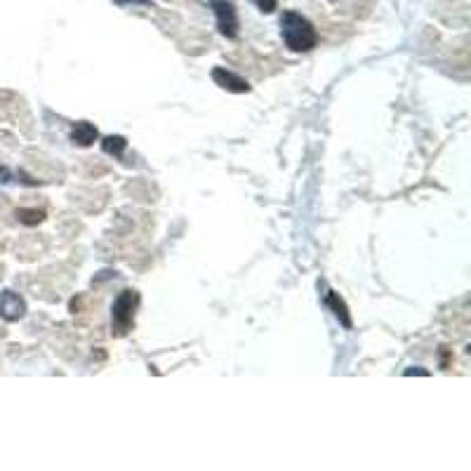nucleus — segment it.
<instances>
[{"label":"nucleus","mask_w":471,"mask_h":471,"mask_svg":"<svg viewBox=\"0 0 471 471\" xmlns=\"http://www.w3.org/2000/svg\"><path fill=\"white\" fill-rule=\"evenodd\" d=\"M17 219L21 224H26V227H36V224H41L45 219V212L43 210H29V207H21V210H17Z\"/></svg>","instance_id":"nucleus-9"},{"label":"nucleus","mask_w":471,"mask_h":471,"mask_svg":"<svg viewBox=\"0 0 471 471\" xmlns=\"http://www.w3.org/2000/svg\"><path fill=\"white\" fill-rule=\"evenodd\" d=\"M252 5L257 7L259 12H264V14H271V12H276V7H278V0H252Z\"/></svg>","instance_id":"nucleus-10"},{"label":"nucleus","mask_w":471,"mask_h":471,"mask_svg":"<svg viewBox=\"0 0 471 471\" xmlns=\"http://www.w3.org/2000/svg\"><path fill=\"white\" fill-rule=\"evenodd\" d=\"M99 139V130L92 125V123H88V120H81V123H76L73 125V130H71V142L73 144H78V146H92Z\"/></svg>","instance_id":"nucleus-6"},{"label":"nucleus","mask_w":471,"mask_h":471,"mask_svg":"<svg viewBox=\"0 0 471 471\" xmlns=\"http://www.w3.org/2000/svg\"><path fill=\"white\" fill-rule=\"evenodd\" d=\"M326 304H328V309H333V314L337 316V321L342 323L346 330H351V326H353V323H351V314H349V309H346V302L337 295V292H333V290L328 292Z\"/></svg>","instance_id":"nucleus-7"},{"label":"nucleus","mask_w":471,"mask_h":471,"mask_svg":"<svg viewBox=\"0 0 471 471\" xmlns=\"http://www.w3.org/2000/svg\"><path fill=\"white\" fill-rule=\"evenodd\" d=\"M405 375H429V370H422V368H408Z\"/></svg>","instance_id":"nucleus-12"},{"label":"nucleus","mask_w":471,"mask_h":471,"mask_svg":"<svg viewBox=\"0 0 471 471\" xmlns=\"http://www.w3.org/2000/svg\"><path fill=\"white\" fill-rule=\"evenodd\" d=\"M139 304L137 290H123L111 306V333L115 337H125L135 326V309Z\"/></svg>","instance_id":"nucleus-2"},{"label":"nucleus","mask_w":471,"mask_h":471,"mask_svg":"<svg viewBox=\"0 0 471 471\" xmlns=\"http://www.w3.org/2000/svg\"><path fill=\"white\" fill-rule=\"evenodd\" d=\"M212 81L217 83L222 90L234 92V95H245V92H250L248 81H243L241 76H236L234 71H229V68H224V66L212 68Z\"/></svg>","instance_id":"nucleus-5"},{"label":"nucleus","mask_w":471,"mask_h":471,"mask_svg":"<svg viewBox=\"0 0 471 471\" xmlns=\"http://www.w3.org/2000/svg\"><path fill=\"white\" fill-rule=\"evenodd\" d=\"M210 7L214 12V19H217V31L234 41L238 36V29H241V21H238V12H236V5L231 0H210Z\"/></svg>","instance_id":"nucleus-3"},{"label":"nucleus","mask_w":471,"mask_h":471,"mask_svg":"<svg viewBox=\"0 0 471 471\" xmlns=\"http://www.w3.org/2000/svg\"><path fill=\"white\" fill-rule=\"evenodd\" d=\"M24 314H26L24 297L17 295V292H12V290H5L3 295H0V316H3L7 323L24 319Z\"/></svg>","instance_id":"nucleus-4"},{"label":"nucleus","mask_w":471,"mask_h":471,"mask_svg":"<svg viewBox=\"0 0 471 471\" xmlns=\"http://www.w3.org/2000/svg\"><path fill=\"white\" fill-rule=\"evenodd\" d=\"M115 5L128 7V5H144V7H153V0H113Z\"/></svg>","instance_id":"nucleus-11"},{"label":"nucleus","mask_w":471,"mask_h":471,"mask_svg":"<svg viewBox=\"0 0 471 471\" xmlns=\"http://www.w3.org/2000/svg\"><path fill=\"white\" fill-rule=\"evenodd\" d=\"M102 149H104V153H109V156L120 158L123 151L128 149V139L120 137V135H109V137L102 139Z\"/></svg>","instance_id":"nucleus-8"},{"label":"nucleus","mask_w":471,"mask_h":471,"mask_svg":"<svg viewBox=\"0 0 471 471\" xmlns=\"http://www.w3.org/2000/svg\"><path fill=\"white\" fill-rule=\"evenodd\" d=\"M281 38H283L285 48L292 52H309L319 45V33H316L314 24L295 10L283 12Z\"/></svg>","instance_id":"nucleus-1"}]
</instances>
